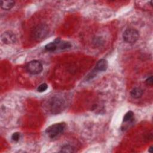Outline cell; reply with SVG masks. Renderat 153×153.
<instances>
[{
    "mask_svg": "<svg viewBox=\"0 0 153 153\" xmlns=\"http://www.w3.org/2000/svg\"><path fill=\"white\" fill-rule=\"evenodd\" d=\"M65 127L66 125L63 123L54 124L47 127L45 133L50 139H54L64 131Z\"/></svg>",
    "mask_w": 153,
    "mask_h": 153,
    "instance_id": "6da1fadb",
    "label": "cell"
},
{
    "mask_svg": "<svg viewBox=\"0 0 153 153\" xmlns=\"http://www.w3.org/2000/svg\"><path fill=\"white\" fill-rule=\"evenodd\" d=\"M48 33V27L44 24H40L36 26L32 33L33 38L36 41L44 39Z\"/></svg>",
    "mask_w": 153,
    "mask_h": 153,
    "instance_id": "7a4b0ae2",
    "label": "cell"
},
{
    "mask_svg": "<svg viewBox=\"0 0 153 153\" xmlns=\"http://www.w3.org/2000/svg\"><path fill=\"white\" fill-rule=\"evenodd\" d=\"M64 106V100L62 97L54 96L50 101V110L53 114H57L62 111Z\"/></svg>",
    "mask_w": 153,
    "mask_h": 153,
    "instance_id": "3957f363",
    "label": "cell"
},
{
    "mask_svg": "<svg viewBox=\"0 0 153 153\" xmlns=\"http://www.w3.org/2000/svg\"><path fill=\"white\" fill-rule=\"evenodd\" d=\"M124 40L128 43H134L139 39V34L137 30L134 29H126L123 35Z\"/></svg>",
    "mask_w": 153,
    "mask_h": 153,
    "instance_id": "277c9868",
    "label": "cell"
},
{
    "mask_svg": "<svg viewBox=\"0 0 153 153\" xmlns=\"http://www.w3.org/2000/svg\"><path fill=\"white\" fill-rule=\"evenodd\" d=\"M27 71L33 75H36L41 73L42 71V65L38 60H32L29 62L26 65Z\"/></svg>",
    "mask_w": 153,
    "mask_h": 153,
    "instance_id": "5b68a950",
    "label": "cell"
},
{
    "mask_svg": "<svg viewBox=\"0 0 153 153\" xmlns=\"http://www.w3.org/2000/svg\"><path fill=\"white\" fill-rule=\"evenodd\" d=\"M16 37L14 33L10 31L5 32L1 35V41L4 44H13L16 42Z\"/></svg>",
    "mask_w": 153,
    "mask_h": 153,
    "instance_id": "8992f818",
    "label": "cell"
},
{
    "mask_svg": "<svg viewBox=\"0 0 153 153\" xmlns=\"http://www.w3.org/2000/svg\"><path fill=\"white\" fill-rule=\"evenodd\" d=\"M108 66V61L106 59H102L99 60L95 66V69L98 71H105Z\"/></svg>",
    "mask_w": 153,
    "mask_h": 153,
    "instance_id": "52a82bcc",
    "label": "cell"
},
{
    "mask_svg": "<svg viewBox=\"0 0 153 153\" xmlns=\"http://www.w3.org/2000/svg\"><path fill=\"white\" fill-rule=\"evenodd\" d=\"M15 4V2L11 0H8V1H0V5L1 8L5 10H10L13 7V6Z\"/></svg>",
    "mask_w": 153,
    "mask_h": 153,
    "instance_id": "ba28073f",
    "label": "cell"
},
{
    "mask_svg": "<svg viewBox=\"0 0 153 153\" xmlns=\"http://www.w3.org/2000/svg\"><path fill=\"white\" fill-rule=\"evenodd\" d=\"M143 90L139 87L134 88L130 92V95L134 99L140 98L143 94Z\"/></svg>",
    "mask_w": 153,
    "mask_h": 153,
    "instance_id": "9c48e42d",
    "label": "cell"
},
{
    "mask_svg": "<svg viewBox=\"0 0 153 153\" xmlns=\"http://www.w3.org/2000/svg\"><path fill=\"white\" fill-rule=\"evenodd\" d=\"M59 38H56L53 42L47 44L45 46V49L48 51H54L57 50V41Z\"/></svg>",
    "mask_w": 153,
    "mask_h": 153,
    "instance_id": "30bf717a",
    "label": "cell"
},
{
    "mask_svg": "<svg viewBox=\"0 0 153 153\" xmlns=\"http://www.w3.org/2000/svg\"><path fill=\"white\" fill-rule=\"evenodd\" d=\"M72 46L71 44L69 42L61 41L60 38L58 39L57 41V50H65L66 48H69Z\"/></svg>",
    "mask_w": 153,
    "mask_h": 153,
    "instance_id": "8fae6325",
    "label": "cell"
},
{
    "mask_svg": "<svg viewBox=\"0 0 153 153\" xmlns=\"http://www.w3.org/2000/svg\"><path fill=\"white\" fill-rule=\"evenodd\" d=\"M75 151V148L70 145H65L61 148L60 152H73Z\"/></svg>",
    "mask_w": 153,
    "mask_h": 153,
    "instance_id": "7c38bea8",
    "label": "cell"
},
{
    "mask_svg": "<svg viewBox=\"0 0 153 153\" xmlns=\"http://www.w3.org/2000/svg\"><path fill=\"white\" fill-rule=\"evenodd\" d=\"M134 114L132 111H128L124 116L123 117V121L124 122H127L130 121L133 118Z\"/></svg>",
    "mask_w": 153,
    "mask_h": 153,
    "instance_id": "4fadbf2b",
    "label": "cell"
},
{
    "mask_svg": "<svg viewBox=\"0 0 153 153\" xmlns=\"http://www.w3.org/2000/svg\"><path fill=\"white\" fill-rule=\"evenodd\" d=\"M48 88V85L46 83H42L41 84V85H39L37 88V90L38 92H40V93H42V92H44Z\"/></svg>",
    "mask_w": 153,
    "mask_h": 153,
    "instance_id": "5bb4252c",
    "label": "cell"
},
{
    "mask_svg": "<svg viewBox=\"0 0 153 153\" xmlns=\"http://www.w3.org/2000/svg\"><path fill=\"white\" fill-rule=\"evenodd\" d=\"M11 139L15 142H17L20 139V133L18 132L14 133L11 136Z\"/></svg>",
    "mask_w": 153,
    "mask_h": 153,
    "instance_id": "9a60e30c",
    "label": "cell"
},
{
    "mask_svg": "<svg viewBox=\"0 0 153 153\" xmlns=\"http://www.w3.org/2000/svg\"><path fill=\"white\" fill-rule=\"evenodd\" d=\"M145 82H146V84L147 85H151H151H152V84H153L152 76H150L149 77H148V78L146 79Z\"/></svg>",
    "mask_w": 153,
    "mask_h": 153,
    "instance_id": "2e32d148",
    "label": "cell"
},
{
    "mask_svg": "<svg viewBox=\"0 0 153 153\" xmlns=\"http://www.w3.org/2000/svg\"><path fill=\"white\" fill-rule=\"evenodd\" d=\"M152 146H150V148H149V149H148V152H152Z\"/></svg>",
    "mask_w": 153,
    "mask_h": 153,
    "instance_id": "e0dca14e",
    "label": "cell"
}]
</instances>
